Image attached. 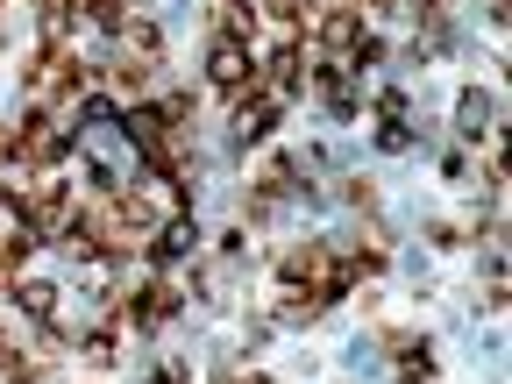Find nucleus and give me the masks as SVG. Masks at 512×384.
Segmentation results:
<instances>
[{"mask_svg":"<svg viewBox=\"0 0 512 384\" xmlns=\"http://www.w3.org/2000/svg\"><path fill=\"white\" fill-rule=\"evenodd\" d=\"M207 79H214V93L221 100H256V72H249V50H242V36H214V50H207Z\"/></svg>","mask_w":512,"mask_h":384,"instance_id":"obj_1","label":"nucleus"},{"mask_svg":"<svg viewBox=\"0 0 512 384\" xmlns=\"http://www.w3.org/2000/svg\"><path fill=\"white\" fill-rule=\"evenodd\" d=\"M15 157H29V164H64V157H72V136H64L57 121H43V114H36L22 136H15Z\"/></svg>","mask_w":512,"mask_h":384,"instance_id":"obj_2","label":"nucleus"},{"mask_svg":"<svg viewBox=\"0 0 512 384\" xmlns=\"http://www.w3.org/2000/svg\"><path fill=\"white\" fill-rule=\"evenodd\" d=\"M491 121H498L491 86H463V93H456V136H463V143H484V136H491Z\"/></svg>","mask_w":512,"mask_h":384,"instance_id":"obj_3","label":"nucleus"},{"mask_svg":"<svg viewBox=\"0 0 512 384\" xmlns=\"http://www.w3.org/2000/svg\"><path fill=\"white\" fill-rule=\"evenodd\" d=\"M164 128H171V121H164V107H136V114H128V136H136V150H143L150 164H164V157H171Z\"/></svg>","mask_w":512,"mask_h":384,"instance_id":"obj_4","label":"nucleus"},{"mask_svg":"<svg viewBox=\"0 0 512 384\" xmlns=\"http://www.w3.org/2000/svg\"><path fill=\"white\" fill-rule=\"evenodd\" d=\"M178 256H192V221L171 214L157 235H150V264H178Z\"/></svg>","mask_w":512,"mask_h":384,"instance_id":"obj_5","label":"nucleus"},{"mask_svg":"<svg viewBox=\"0 0 512 384\" xmlns=\"http://www.w3.org/2000/svg\"><path fill=\"white\" fill-rule=\"evenodd\" d=\"M171 313H178V292H171V285H150V292L136 299V328H143V335H157Z\"/></svg>","mask_w":512,"mask_h":384,"instance_id":"obj_6","label":"nucleus"},{"mask_svg":"<svg viewBox=\"0 0 512 384\" xmlns=\"http://www.w3.org/2000/svg\"><path fill=\"white\" fill-rule=\"evenodd\" d=\"M320 100H328V114H356V86H349L342 64H328V72H320Z\"/></svg>","mask_w":512,"mask_h":384,"instance_id":"obj_7","label":"nucleus"},{"mask_svg":"<svg viewBox=\"0 0 512 384\" xmlns=\"http://www.w3.org/2000/svg\"><path fill=\"white\" fill-rule=\"evenodd\" d=\"M271 114H278V100H271V93H264V100H242V121H235V128H242V143H264Z\"/></svg>","mask_w":512,"mask_h":384,"instance_id":"obj_8","label":"nucleus"},{"mask_svg":"<svg viewBox=\"0 0 512 384\" xmlns=\"http://www.w3.org/2000/svg\"><path fill=\"white\" fill-rule=\"evenodd\" d=\"M15 306H22L29 320H43V328H50V320H57V285H22V292H15Z\"/></svg>","mask_w":512,"mask_h":384,"instance_id":"obj_9","label":"nucleus"},{"mask_svg":"<svg viewBox=\"0 0 512 384\" xmlns=\"http://www.w3.org/2000/svg\"><path fill=\"white\" fill-rule=\"evenodd\" d=\"M292 86H299V50H278L271 57V100H285Z\"/></svg>","mask_w":512,"mask_h":384,"instance_id":"obj_10","label":"nucleus"},{"mask_svg":"<svg viewBox=\"0 0 512 384\" xmlns=\"http://www.w3.org/2000/svg\"><path fill=\"white\" fill-rule=\"evenodd\" d=\"M377 150H384V157H399V150H413V128H406V114L377 128Z\"/></svg>","mask_w":512,"mask_h":384,"instance_id":"obj_11","label":"nucleus"},{"mask_svg":"<svg viewBox=\"0 0 512 384\" xmlns=\"http://www.w3.org/2000/svg\"><path fill=\"white\" fill-rule=\"evenodd\" d=\"M150 384H178V370H157V377H150Z\"/></svg>","mask_w":512,"mask_h":384,"instance_id":"obj_12","label":"nucleus"},{"mask_svg":"<svg viewBox=\"0 0 512 384\" xmlns=\"http://www.w3.org/2000/svg\"><path fill=\"white\" fill-rule=\"evenodd\" d=\"M349 8H384V0H349Z\"/></svg>","mask_w":512,"mask_h":384,"instance_id":"obj_13","label":"nucleus"}]
</instances>
